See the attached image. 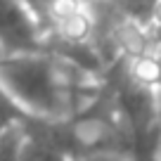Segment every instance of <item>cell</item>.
Here are the masks:
<instances>
[{"instance_id": "obj_1", "label": "cell", "mask_w": 161, "mask_h": 161, "mask_svg": "<svg viewBox=\"0 0 161 161\" xmlns=\"http://www.w3.org/2000/svg\"><path fill=\"white\" fill-rule=\"evenodd\" d=\"M78 66L55 52L0 55V86L26 114L40 119H69L80 109V80L69 78Z\"/></svg>"}, {"instance_id": "obj_2", "label": "cell", "mask_w": 161, "mask_h": 161, "mask_svg": "<svg viewBox=\"0 0 161 161\" xmlns=\"http://www.w3.org/2000/svg\"><path fill=\"white\" fill-rule=\"evenodd\" d=\"M0 52H47L40 17L29 0H0Z\"/></svg>"}, {"instance_id": "obj_3", "label": "cell", "mask_w": 161, "mask_h": 161, "mask_svg": "<svg viewBox=\"0 0 161 161\" xmlns=\"http://www.w3.org/2000/svg\"><path fill=\"white\" fill-rule=\"evenodd\" d=\"M26 140H29V135H26V128L21 121L5 128L0 133V161H21Z\"/></svg>"}, {"instance_id": "obj_4", "label": "cell", "mask_w": 161, "mask_h": 161, "mask_svg": "<svg viewBox=\"0 0 161 161\" xmlns=\"http://www.w3.org/2000/svg\"><path fill=\"white\" fill-rule=\"evenodd\" d=\"M24 114H26V111L21 109V107L17 104L5 90H3V86H0V133L5 130V128H10L12 123L21 121V116H24Z\"/></svg>"}, {"instance_id": "obj_5", "label": "cell", "mask_w": 161, "mask_h": 161, "mask_svg": "<svg viewBox=\"0 0 161 161\" xmlns=\"http://www.w3.org/2000/svg\"><path fill=\"white\" fill-rule=\"evenodd\" d=\"M71 161H128V154L123 152H86L74 156Z\"/></svg>"}, {"instance_id": "obj_6", "label": "cell", "mask_w": 161, "mask_h": 161, "mask_svg": "<svg viewBox=\"0 0 161 161\" xmlns=\"http://www.w3.org/2000/svg\"><path fill=\"white\" fill-rule=\"evenodd\" d=\"M154 26H161V0L156 3V10H154V19H152Z\"/></svg>"}]
</instances>
